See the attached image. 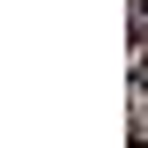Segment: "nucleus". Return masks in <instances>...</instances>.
<instances>
[{"label": "nucleus", "instance_id": "nucleus-1", "mask_svg": "<svg viewBox=\"0 0 148 148\" xmlns=\"http://www.w3.org/2000/svg\"><path fill=\"white\" fill-rule=\"evenodd\" d=\"M133 89L148 96V45H141V59H133Z\"/></svg>", "mask_w": 148, "mask_h": 148}]
</instances>
